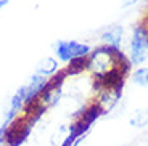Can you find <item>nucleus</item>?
Returning <instances> with one entry per match:
<instances>
[{"label": "nucleus", "mask_w": 148, "mask_h": 146, "mask_svg": "<svg viewBox=\"0 0 148 146\" xmlns=\"http://www.w3.org/2000/svg\"><path fill=\"white\" fill-rule=\"evenodd\" d=\"M60 71V64H58V59L52 58V56H47V58L40 59L36 66V74H40L44 77H50L55 76L56 72Z\"/></svg>", "instance_id": "6"}, {"label": "nucleus", "mask_w": 148, "mask_h": 146, "mask_svg": "<svg viewBox=\"0 0 148 146\" xmlns=\"http://www.w3.org/2000/svg\"><path fill=\"white\" fill-rule=\"evenodd\" d=\"M7 125H0V146H5V133H7Z\"/></svg>", "instance_id": "10"}, {"label": "nucleus", "mask_w": 148, "mask_h": 146, "mask_svg": "<svg viewBox=\"0 0 148 146\" xmlns=\"http://www.w3.org/2000/svg\"><path fill=\"white\" fill-rule=\"evenodd\" d=\"M47 82H48V77H44L40 74H32L27 84L23 85V88H24V106H29L37 101V98L44 91V87L47 85Z\"/></svg>", "instance_id": "4"}, {"label": "nucleus", "mask_w": 148, "mask_h": 146, "mask_svg": "<svg viewBox=\"0 0 148 146\" xmlns=\"http://www.w3.org/2000/svg\"><path fill=\"white\" fill-rule=\"evenodd\" d=\"M92 48L84 42L77 40H58L55 45V55L61 63H71L77 58H87Z\"/></svg>", "instance_id": "2"}, {"label": "nucleus", "mask_w": 148, "mask_h": 146, "mask_svg": "<svg viewBox=\"0 0 148 146\" xmlns=\"http://www.w3.org/2000/svg\"><path fill=\"white\" fill-rule=\"evenodd\" d=\"M7 3H8V0H0V10H2V8H3Z\"/></svg>", "instance_id": "11"}, {"label": "nucleus", "mask_w": 148, "mask_h": 146, "mask_svg": "<svg viewBox=\"0 0 148 146\" xmlns=\"http://www.w3.org/2000/svg\"><path fill=\"white\" fill-rule=\"evenodd\" d=\"M32 125L27 117H18L15 122H11L5 133V146H23L32 132Z\"/></svg>", "instance_id": "3"}, {"label": "nucleus", "mask_w": 148, "mask_h": 146, "mask_svg": "<svg viewBox=\"0 0 148 146\" xmlns=\"http://www.w3.org/2000/svg\"><path fill=\"white\" fill-rule=\"evenodd\" d=\"M122 39H124V27L121 24H113L101 32L100 40L105 47L111 48H121Z\"/></svg>", "instance_id": "5"}, {"label": "nucleus", "mask_w": 148, "mask_h": 146, "mask_svg": "<svg viewBox=\"0 0 148 146\" xmlns=\"http://www.w3.org/2000/svg\"><path fill=\"white\" fill-rule=\"evenodd\" d=\"M129 58L132 66H143L148 59V27L143 24H137L132 27V35L129 40Z\"/></svg>", "instance_id": "1"}, {"label": "nucleus", "mask_w": 148, "mask_h": 146, "mask_svg": "<svg viewBox=\"0 0 148 146\" xmlns=\"http://www.w3.org/2000/svg\"><path fill=\"white\" fill-rule=\"evenodd\" d=\"M129 125L134 128H145L148 125V108H138L129 117Z\"/></svg>", "instance_id": "7"}, {"label": "nucleus", "mask_w": 148, "mask_h": 146, "mask_svg": "<svg viewBox=\"0 0 148 146\" xmlns=\"http://www.w3.org/2000/svg\"><path fill=\"white\" fill-rule=\"evenodd\" d=\"M87 58H77V59H73L71 63H68V68L64 69L68 76H76V74H81L85 69H89V61H87Z\"/></svg>", "instance_id": "8"}, {"label": "nucleus", "mask_w": 148, "mask_h": 146, "mask_svg": "<svg viewBox=\"0 0 148 146\" xmlns=\"http://www.w3.org/2000/svg\"><path fill=\"white\" fill-rule=\"evenodd\" d=\"M130 76H132V81L135 85L148 88V66H140V68H137Z\"/></svg>", "instance_id": "9"}]
</instances>
